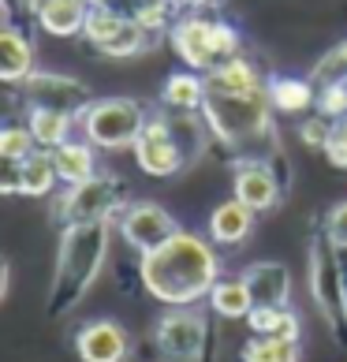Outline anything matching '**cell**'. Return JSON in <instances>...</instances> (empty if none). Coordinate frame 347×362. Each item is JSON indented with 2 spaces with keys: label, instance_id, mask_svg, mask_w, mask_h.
Here are the masks:
<instances>
[{
  "label": "cell",
  "instance_id": "obj_1",
  "mask_svg": "<svg viewBox=\"0 0 347 362\" xmlns=\"http://www.w3.org/2000/svg\"><path fill=\"white\" fill-rule=\"evenodd\" d=\"M220 262L202 235L176 232L165 247L142 254V284L168 306H191L213 291Z\"/></svg>",
  "mask_w": 347,
  "mask_h": 362
},
{
  "label": "cell",
  "instance_id": "obj_2",
  "mask_svg": "<svg viewBox=\"0 0 347 362\" xmlns=\"http://www.w3.org/2000/svg\"><path fill=\"white\" fill-rule=\"evenodd\" d=\"M105 254H109V224L105 221L68 224L57 258V276H52V291H49V314L75 310L86 288L98 280Z\"/></svg>",
  "mask_w": 347,
  "mask_h": 362
},
{
  "label": "cell",
  "instance_id": "obj_3",
  "mask_svg": "<svg viewBox=\"0 0 347 362\" xmlns=\"http://www.w3.org/2000/svg\"><path fill=\"white\" fill-rule=\"evenodd\" d=\"M269 105H273V98H269L265 86H254V90L209 86L202 112L209 119V127L217 131L228 146H235V150H250L254 142L269 139Z\"/></svg>",
  "mask_w": 347,
  "mask_h": 362
},
{
  "label": "cell",
  "instance_id": "obj_4",
  "mask_svg": "<svg viewBox=\"0 0 347 362\" xmlns=\"http://www.w3.org/2000/svg\"><path fill=\"white\" fill-rule=\"evenodd\" d=\"M172 49H176L183 57V64H191L194 71H209V68H217V60L235 57L239 34L224 23L187 16L172 26Z\"/></svg>",
  "mask_w": 347,
  "mask_h": 362
},
{
  "label": "cell",
  "instance_id": "obj_5",
  "mask_svg": "<svg viewBox=\"0 0 347 362\" xmlns=\"http://www.w3.org/2000/svg\"><path fill=\"white\" fill-rule=\"evenodd\" d=\"M146 127V116L139 109V101L131 98H109L83 109V131L93 146L105 150H119V146H135Z\"/></svg>",
  "mask_w": 347,
  "mask_h": 362
},
{
  "label": "cell",
  "instance_id": "obj_6",
  "mask_svg": "<svg viewBox=\"0 0 347 362\" xmlns=\"http://www.w3.org/2000/svg\"><path fill=\"white\" fill-rule=\"evenodd\" d=\"M83 34L101 52H109V57H135V52H142L146 42H150V30H146L139 19H131V16H124V11L109 8V4H93L90 8Z\"/></svg>",
  "mask_w": 347,
  "mask_h": 362
},
{
  "label": "cell",
  "instance_id": "obj_7",
  "mask_svg": "<svg viewBox=\"0 0 347 362\" xmlns=\"http://www.w3.org/2000/svg\"><path fill=\"white\" fill-rule=\"evenodd\" d=\"M135 157H139V168L150 172V176H176L180 168H187V157L176 142L172 119L165 116H157L142 127V135L135 142Z\"/></svg>",
  "mask_w": 347,
  "mask_h": 362
},
{
  "label": "cell",
  "instance_id": "obj_8",
  "mask_svg": "<svg viewBox=\"0 0 347 362\" xmlns=\"http://www.w3.org/2000/svg\"><path fill=\"white\" fill-rule=\"evenodd\" d=\"M119 232L135 250L150 254L157 247H165L172 235L180 232V224L172 221V213L157 202H135L131 209H124V221H119Z\"/></svg>",
  "mask_w": 347,
  "mask_h": 362
},
{
  "label": "cell",
  "instance_id": "obj_9",
  "mask_svg": "<svg viewBox=\"0 0 347 362\" xmlns=\"http://www.w3.org/2000/svg\"><path fill=\"white\" fill-rule=\"evenodd\" d=\"M314 295L322 310L336 321V329L347 325V280H343V262H336V247L317 243L314 247Z\"/></svg>",
  "mask_w": 347,
  "mask_h": 362
},
{
  "label": "cell",
  "instance_id": "obj_10",
  "mask_svg": "<svg viewBox=\"0 0 347 362\" xmlns=\"http://www.w3.org/2000/svg\"><path fill=\"white\" fill-rule=\"evenodd\" d=\"M112 206H116L112 180L90 176L86 183H71V191L57 206V213H60V221H68V224H90V221H109Z\"/></svg>",
  "mask_w": 347,
  "mask_h": 362
},
{
  "label": "cell",
  "instance_id": "obj_11",
  "mask_svg": "<svg viewBox=\"0 0 347 362\" xmlns=\"http://www.w3.org/2000/svg\"><path fill=\"white\" fill-rule=\"evenodd\" d=\"M157 347L172 362H194L206 347V325L191 310H172L157 325Z\"/></svg>",
  "mask_w": 347,
  "mask_h": 362
},
{
  "label": "cell",
  "instance_id": "obj_12",
  "mask_svg": "<svg viewBox=\"0 0 347 362\" xmlns=\"http://www.w3.org/2000/svg\"><path fill=\"white\" fill-rule=\"evenodd\" d=\"M75 351L83 362H124L127 332L116 321H93L75 337Z\"/></svg>",
  "mask_w": 347,
  "mask_h": 362
},
{
  "label": "cell",
  "instance_id": "obj_13",
  "mask_svg": "<svg viewBox=\"0 0 347 362\" xmlns=\"http://www.w3.org/2000/svg\"><path fill=\"white\" fill-rule=\"evenodd\" d=\"M26 98L34 101V109H60L71 112L86 101V86L64 75H30L26 78Z\"/></svg>",
  "mask_w": 347,
  "mask_h": 362
},
{
  "label": "cell",
  "instance_id": "obj_14",
  "mask_svg": "<svg viewBox=\"0 0 347 362\" xmlns=\"http://www.w3.org/2000/svg\"><path fill=\"white\" fill-rule=\"evenodd\" d=\"M235 198L239 202H247L250 209H273L276 206V176L269 172V165H261V160H243V165L235 168Z\"/></svg>",
  "mask_w": 347,
  "mask_h": 362
},
{
  "label": "cell",
  "instance_id": "obj_15",
  "mask_svg": "<svg viewBox=\"0 0 347 362\" xmlns=\"http://www.w3.org/2000/svg\"><path fill=\"white\" fill-rule=\"evenodd\" d=\"M247 288L254 295V306H288L291 276L280 262H258L247 269Z\"/></svg>",
  "mask_w": 347,
  "mask_h": 362
},
{
  "label": "cell",
  "instance_id": "obj_16",
  "mask_svg": "<svg viewBox=\"0 0 347 362\" xmlns=\"http://www.w3.org/2000/svg\"><path fill=\"white\" fill-rule=\"evenodd\" d=\"M250 228H254V209H250L247 202H239V198L220 202L217 209H213V217H209V235L217 239V243H224V247L243 243V239L250 235Z\"/></svg>",
  "mask_w": 347,
  "mask_h": 362
},
{
  "label": "cell",
  "instance_id": "obj_17",
  "mask_svg": "<svg viewBox=\"0 0 347 362\" xmlns=\"http://www.w3.org/2000/svg\"><path fill=\"white\" fill-rule=\"evenodd\" d=\"M90 0H42L37 4V23L57 37H71L86 26Z\"/></svg>",
  "mask_w": 347,
  "mask_h": 362
},
{
  "label": "cell",
  "instance_id": "obj_18",
  "mask_svg": "<svg viewBox=\"0 0 347 362\" xmlns=\"http://www.w3.org/2000/svg\"><path fill=\"white\" fill-rule=\"evenodd\" d=\"M30 75H34V45L16 26H4V34H0V78L4 83H23Z\"/></svg>",
  "mask_w": 347,
  "mask_h": 362
},
{
  "label": "cell",
  "instance_id": "obj_19",
  "mask_svg": "<svg viewBox=\"0 0 347 362\" xmlns=\"http://www.w3.org/2000/svg\"><path fill=\"white\" fill-rule=\"evenodd\" d=\"M60 172H57V160H52V153H30L19 165V191L30 194V198H42L49 194L52 187H57Z\"/></svg>",
  "mask_w": 347,
  "mask_h": 362
},
{
  "label": "cell",
  "instance_id": "obj_20",
  "mask_svg": "<svg viewBox=\"0 0 347 362\" xmlns=\"http://www.w3.org/2000/svg\"><path fill=\"white\" fill-rule=\"evenodd\" d=\"M250 329L258 337H280V340H299V317L288 306H254L247 314Z\"/></svg>",
  "mask_w": 347,
  "mask_h": 362
},
{
  "label": "cell",
  "instance_id": "obj_21",
  "mask_svg": "<svg viewBox=\"0 0 347 362\" xmlns=\"http://www.w3.org/2000/svg\"><path fill=\"white\" fill-rule=\"evenodd\" d=\"M206 93H209V86L202 83V78L191 75V71H183V75H172L168 78L165 90H161V98H165L168 109L194 112V109H202V105H206Z\"/></svg>",
  "mask_w": 347,
  "mask_h": 362
},
{
  "label": "cell",
  "instance_id": "obj_22",
  "mask_svg": "<svg viewBox=\"0 0 347 362\" xmlns=\"http://www.w3.org/2000/svg\"><path fill=\"white\" fill-rule=\"evenodd\" d=\"M52 160H57V172L64 183H86L93 176V150L90 142H64L52 150Z\"/></svg>",
  "mask_w": 347,
  "mask_h": 362
},
{
  "label": "cell",
  "instance_id": "obj_23",
  "mask_svg": "<svg viewBox=\"0 0 347 362\" xmlns=\"http://www.w3.org/2000/svg\"><path fill=\"white\" fill-rule=\"evenodd\" d=\"M209 303L220 317H247L254 310V295H250L247 280H217L209 291Z\"/></svg>",
  "mask_w": 347,
  "mask_h": 362
},
{
  "label": "cell",
  "instance_id": "obj_24",
  "mask_svg": "<svg viewBox=\"0 0 347 362\" xmlns=\"http://www.w3.org/2000/svg\"><path fill=\"white\" fill-rule=\"evenodd\" d=\"M30 135H34L37 146L57 150V146H64V142H68V135H71V112L34 109V112H30Z\"/></svg>",
  "mask_w": 347,
  "mask_h": 362
},
{
  "label": "cell",
  "instance_id": "obj_25",
  "mask_svg": "<svg viewBox=\"0 0 347 362\" xmlns=\"http://www.w3.org/2000/svg\"><path fill=\"white\" fill-rule=\"evenodd\" d=\"M209 86H220V90H254L261 83H258V71L250 68L243 57H228V60H220L217 68L209 71Z\"/></svg>",
  "mask_w": 347,
  "mask_h": 362
},
{
  "label": "cell",
  "instance_id": "obj_26",
  "mask_svg": "<svg viewBox=\"0 0 347 362\" xmlns=\"http://www.w3.org/2000/svg\"><path fill=\"white\" fill-rule=\"evenodd\" d=\"M269 98H273V105L280 112H302V109H310V105L317 101L310 83H302V78H273Z\"/></svg>",
  "mask_w": 347,
  "mask_h": 362
},
{
  "label": "cell",
  "instance_id": "obj_27",
  "mask_svg": "<svg viewBox=\"0 0 347 362\" xmlns=\"http://www.w3.org/2000/svg\"><path fill=\"white\" fill-rule=\"evenodd\" d=\"M243 362H299V340L254 337L243 347Z\"/></svg>",
  "mask_w": 347,
  "mask_h": 362
},
{
  "label": "cell",
  "instance_id": "obj_28",
  "mask_svg": "<svg viewBox=\"0 0 347 362\" xmlns=\"http://www.w3.org/2000/svg\"><path fill=\"white\" fill-rule=\"evenodd\" d=\"M34 135H30V127H4L0 131V157L4 160H16V165H23L26 157L34 153Z\"/></svg>",
  "mask_w": 347,
  "mask_h": 362
},
{
  "label": "cell",
  "instance_id": "obj_29",
  "mask_svg": "<svg viewBox=\"0 0 347 362\" xmlns=\"http://www.w3.org/2000/svg\"><path fill=\"white\" fill-rule=\"evenodd\" d=\"M314 75H317V83H322V86H332V83H347V42H343L340 49L325 52Z\"/></svg>",
  "mask_w": 347,
  "mask_h": 362
},
{
  "label": "cell",
  "instance_id": "obj_30",
  "mask_svg": "<svg viewBox=\"0 0 347 362\" xmlns=\"http://www.w3.org/2000/svg\"><path fill=\"white\" fill-rule=\"evenodd\" d=\"M317 109H322L329 119H343L347 116V83L322 86V93H317Z\"/></svg>",
  "mask_w": 347,
  "mask_h": 362
},
{
  "label": "cell",
  "instance_id": "obj_31",
  "mask_svg": "<svg viewBox=\"0 0 347 362\" xmlns=\"http://www.w3.org/2000/svg\"><path fill=\"white\" fill-rule=\"evenodd\" d=\"M325 235H329V243L336 247V250H347V202H340L336 209L329 213Z\"/></svg>",
  "mask_w": 347,
  "mask_h": 362
},
{
  "label": "cell",
  "instance_id": "obj_32",
  "mask_svg": "<svg viewBox=\"0 0 347 362\" xmlns=\"http://www.w3.org/2000/svg\"><path fill=\"white\" fill-rule=\"evenodd\" d=\"M168 16H172V0H150V4H146L135 19L153 34V30H161V26L168 23Z\"/></svg>",
  "mask_w": 347,
  "mask_h": 362
},
{
  "label": "cell",
  "instance_id": "obj_33",
  "mask_svg": "<svg viewBox=\"0 0 347 362\" xmlns=\"http://www.w3.org/2000/svg\"><path fill=\"white\" fill-rule=\"evenodd\" d=\"M325 153L336 168H347V119H336V124H332V139L325 146Z\"/></svg>",
  "mask_w": 347,
  "mask_h": 362
},
{
  "label": "cell",
  "instance_id": "obj_34",
  "mask_svg": "<svg viewBox=\"0 0 347 362\" xmlns=\"http://www.w3.org/2000/svg\"><path fill=\"white\" fill-rule=\"evenodd\" d=\"M329 139H332V124H329V119H306V124H302V142L306 146L325 150Z\"/></svg>",
  "mask_w": 347,
  "mask_h": 362
},
{
  "label": "cell",
  "instance_id": "obj_35",
  "mask_svg": "<svg viewBox=\"0 0 347 362\" xmlns=\"http://www.w3.org/2000/svg\"><path fill=\"white\" fill-rule=\"evenodd\" d=\"M105 4H109V8H116V11H124V16H131V19H135L139 11H142L146 4H150V0H105Z\"/></svg>",
  "mask_w": 347,
  "mask_h": 362
},
{
  "label": "cell",
  "instance_id": "obj_36",
  "mask_svg": "<svg viewBox=\"0 0 347 362\" xmlns=\"http://www.w3.org/2000/svg\"><path fill=\"white\" fill-rule=\"evenodd\" d=\"M180 4H194V8H202V4H213V0H180Z\"/></svg>",
  "mask_w": 347,
  "mask_h": 362
},
{
  "label": "cell",
  "instance_id": "obj_37",
  "mask_svg": "<svg viewBox=\"0 0 347 362\" xmlns=\"http://www.w3.org/2000/svg\"><path fill=\"white\" fill-rule=\"evenodd\" d=\"M340 258H343V280H347V250H340Z\"/></svg>",
  "mask_w": 347,
  "mask_h": 362
}]
</instances>
